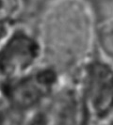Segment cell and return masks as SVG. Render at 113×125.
I'll return each mask as SVG.
<instances>
[{
  "label": "cell",
  "mask_w": 113,
  "mask_h": 125,
  "mask_svg": "<svg viewBox=\"0 0 113 125\" xmlns=\"http://www.w3.org/2000/svg\"><path fill=\"white\" fill-rule=\"evenodd\" d=\"M25 9V0H0V23L14 20Z\"/></svg>",
  "instance_id": "cell-3"
},
{
  "label": "cell",
  "mask_w": 113,
  "mask_h": 125,
  "mask_svg": "<svg viewBox=\"0 0 113 125\" xmlns=\"http://www.w3.org/2000/svg\"><path fill=\"white\" fill-rule=\"evenodd\" d=\"M51 81L49 73H41L34 78L19 83L18 86L11 91V94L19 104H29L43 95Z\"/></svg>",
  "instance_id": "cell-2"
},
{
  "label": "cell",
  "mask_w": 113,
  "mask_h": 125,
  "mask_svg": "<svg viewBox=\"0 0 113 125\" xmlns=\"http://www.w3.org/2000/svg\"><path fill=\"white\" fill-rule=\"evenodd\" d=\"M38 53L37 44L31 39L19 35L13 37L0 52V69L14 74L27 68Z\"/></svg>",
  "instance_id": "cell-1"
},
{
  "label": "cell",
  "mask_w": 113,
  "mask_h": 125,
  "mask_svg": "<svg viewBox=\"0 0 113 125\" xmlns=\"http://www.w3.org/2000/svg\"><path fill=\"white\" fill-rule=\"evenodd\" d=\"M0 30H2V29H1V28H0Z\"/></svg>",
  "instance_id": "cell-4"
}]
</instances>
